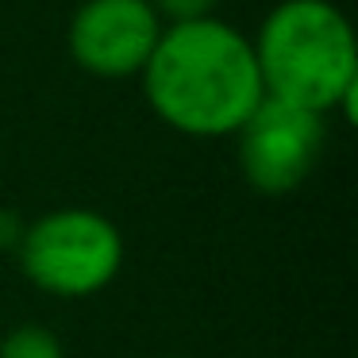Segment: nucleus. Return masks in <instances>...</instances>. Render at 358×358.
Segmentation results:
<instances>
[{"instance_id": "7ed1b4c3", "label": "nucleus", "mask_w": 358, "mask_h": 358, "mask_svg": "<svg viewBox=\"0 0 358 358\" xmlns=\"http://www.w3.org/2000/svg\"><path fill=\"white\" fill-rule=\"evenodd\" d=\"M20 270L58 301H85L120 278L124 235L93 208H55L20 235Z\"/></svg>"}, {"instance_id": "20e7f679", "label": "nucleus", "mask_w": 358, "mask_h": 358, "mask_svg": "<svg viewBox=\"0 0 358 358\" xmlns=\"http://www.w3.org/2000/svg\"><path fill=\"white\" fill-rule=\"evenodd\" d=\"M327 143V127L320 112L262 96L258 108L235 131L239 173L255 193L285 196L301 189L320 166Z\"/></svg>"}, {"instance_id": "f03ea898", "label": "nucleus", "mask_w": 358, "mask_h": 358, "mask_svg": "<svg viewBox=\"0 0 358 358\" xmlns=\"http://www.w3.org/2000/svg\"><path fill=\"white\" fill-rule=\"evenodd\" d=\"M250 47L266 96L320 116H331L335 108L355 116V31L331 0H281Z\"/></svg>"}, {"instance_id": "f257e3e1", "label": "nucleus", "mask_w": 358, "mask_h": 358, "mask_svg": "<svg viewBox=\"0 0 358 358\" xmlns=\"http://www.w3.org/2000/svg\"><path fill=\"white\" fill-rule=\"evenodd\" d=\"M139 78L155 116L193 139L235 135L266 96L250 39L216 16L162 27Z\"/></svg>"}, {"instance_id": "423d86ee", "label": "nucleus", "mask_w": 358, "mask_h": 358, "mask_svg": "<svg viewBox=\"0 0 358 358\" xmlns=\"http://www.w3.org/2000/svg\"><path fill=\"white\" fill-rule=\"evenodd\" d=\"M0 358H66L62 339L43 324H16L0 339Z\"/></svg>"}, {"instance_id": "39448f33", "label": "nucleus", "mask_w": 358, "mask_h": 358, "mask_svg": "<svg viewBox=\"0 0 358 358\" xmlns=\"http://www.w3.org/2000/svg\"><path fill=\"white\" fill-rule=\"evenodd\" d=\"M150 0H85L70 20V58L93 78H139L162 35Z\"/></svg>"}, {"instance_id": "0eeeda50", "label": "nucleus", "mask_w": 358, "mask_h": 358, "mask_svg": "<svg viewBox=\"0 0 358 358\" xmlns=\"http://www.w3.org/2000/svg\"><path fill=\"white\" fill-rule=\"evenodd\" d=\"M220 0H150V8L170 24H189V20H204L216 12Z\"/></svg>"}, {"instance_id": "6e6552de", "label": "nucleus", "mask_w": 358, "mask_h": 358, "mask_svg": "<svg viewBox=\"0 0 358 358\" xmlns=\"http://www.w3.org/2000/svg\"><path fill=\"white\" fill-rule=\"evenodd\" d=\"M170 358H181V355H170Z\"/></svg>"}]
</instances>
